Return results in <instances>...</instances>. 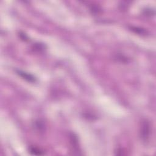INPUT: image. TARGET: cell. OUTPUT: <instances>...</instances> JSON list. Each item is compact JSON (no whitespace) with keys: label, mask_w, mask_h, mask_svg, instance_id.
<instances>
[{"label":"cell","mask_w":156,"mask_h":156,"mask_svg":"<svg viewBox=\"0 0 156 156\" xmlns=\"http://www.w3.org/2000/svg\"><path fill=\"white\" fill-rule=\"evenodd\" d=\"M30 152H31L32 154L34 155H41L43 154L42 152V151H41L40 149L36 148H31Z\"/></svg>","instance_id":"cell-1"}]
</instances>
